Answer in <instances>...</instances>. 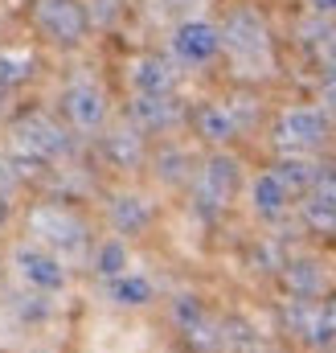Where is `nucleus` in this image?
I'll return each instance as SVG.
<instances>
[{"instance_id":"f257e3e1","label":"nucleus","mask_w":336,"mask_h":353,"mask_svg":"<svg viewBox=\"0 0 336 353\" xmlns=\"http://www.w3.org/2000/svg\"><path fill=\"white\" fill-rule=\"evenodd\" d=\"M12 152L25 157V161H33V165H50V161H58V157L70 152V136L50 115L33 111V115H21L12 123Z\"/></svg>"},{"instance_id":"f03ea898","label":"nucleus","mask_w":336,"mask_h":353,"mask_svg":"<svg viewBox=\"0 0 336 353\" xmlns=\"http://www.w3.org/2000/svg\"><path fill=\"white\" fill-rule=\"evenodd\" d=\"M218 33H222V46L238 58V62H262V66H271V33H266V21L254 12V8H234L230 17H226V25H218Z\"/></svg>"},{"instance_id":"7ed1b4c3","label":"nucleus","mask_w":336,"mask_h":353,"mask_svg":"<svg viewBox=\"0 0 336 353\" xmlns=\"http://www.w3.org/2000/svg\"><path fill=\"white\" fill-rule=\"evenodd\" d=\"M33 25L54 46H78L86 37V29H90V8L83 0H37L33 4Z\"/></svg>"},{"instance_id":"20e7f679","label":"nucleus","mask_w":336,"mask_h":353,"mask_svg":"<svg viewBox=\"0 0 336 353\" xmlns=\"http://www.w3.org/2000/svg\"><path fill=\"white\" fill-rule=\"evenodd\" d=\"M328 140V115L320 107H287L275 119V144L283 152H312Z\"/></svg>"},{"instance_id":"39448f33","label":"nucleus","mask_w":336,"mask_h":353,"mask_svg":"<svg viewBox=\"0 0 336 353\" xmlns=\"http://www.w3.org/2000/svg\"><path fill=\"white\" fill-rule=\"evenodd\" d=\"M29 230H33L45 247L66 251V255H78L86 247V226L70 214V210H62V205H37V210L29 214Z\"/></svg>"},{"instance_id":"423d86ee","label":"nucleus","mask_w":336,"mask_h":353,"mask_svg":"<svg viewBox=\"0 0 336 353\" xmlns=\"http://www.w3.org/2000/svg\"><path fill=\"white\" fill-rule=\"evenodd\" d=\"M238 185H242L238 161L226 157V152H218V157L205 161V169H201V176H197V205H201L205 214H218V210H226V205L234 201Z\"/></svg>"},{"instance_id":"0eeeda50","label":"nucleus","mask_w":336,"mask_h":353,"mask_svg":"<svg viewBox=\"0 0 336 353\" xmlns=\"http://www.w3.org/2000/svg\"><path fill=\"white\" fill-rule=\"evenodd\" d=\"M12 267H17V275L33 288V292H62L66 288V267L62 259L50 251V247H37V243H25V247H17L12 251Z\"/></svg>"},{"instance_id":"6e6552de","label":"nucleus","mask_w":336,"mask_h":353,"mask_svg":"<svg viewBox=\"0 0 336 353\" xmlns=\"http://www.w3.org/2000/svg\"><path fill=\"white\" fill-rule=\"evenodd\" d=\"M218 50H222V33H218V25H209V21H201V17L180 21V25L172 29V54H176V62H185V66H205V62L218 58Z\"/></svg>"},{"instance_id":"1a4fd4ad","label":"nucleus","mask_w":336,"mask_h":353,"mask_svg":"<svg viewBox=\"0 0 336 353\" xmlns=\"http://www.w3.org/2000/svg\"><path fill=\"white\" fill-rule=\"evenodd\" d=\"M62 111H66V119H70V128H78V132H98L103 128V119H107V94L98 83H70V87L62 90Z\"/></svg>"},{"instance_id":"9d476101","label":"nucleus","mask_w":336,"mask_h":353,"mask_svg":"<svg viewBox=\"0 0 336 353\" xmlns=\"http://www.w3.org/2000/svg\"><path fill=\"white\" fill-rule=\"evenodd\" d=\"M180 103L172 94H136L132 99V123L140 132H168L180 123Z\"/></svg>"},{"instance_id":"9b49d317","label":"nucleus","mask_w":336,"mask_h":353,"mask_svg":"<svg viewBox=\"0 0 336 353\" xmlns=\"http://www.w3.org/2000/svg\"><path fill=\"white\" fill-rule=\"evenodd\" d=\"M287 205H291V189L271 173V169L251 181V210L262 222H279V218L287 214Z\"/></svg>"},{"instance_id":"f8f14e48","label":"nucleus","mask_w":336,"mask_h":353,"mask_svg":"<svg viewBox=\"0 0 336 353\" xmlns=\"http://www.w3.org/2000/svg\"><path fill=\"white\" fill-rule=\"evenodd\" d=\"M107 214H111V226H115L119 239L144 234V230L152 226V205H148L140 193H115L111 205H107Z\"/></svg>"},{"instance_id":"ddd939ff","label":"nucleus","mask_w":336,"mask_h":353,"mask_svg":"<svg viewBox=\"0 0 336 353\" xmlns=\"http://www.w3.org/2000/svg\"><path fill=\"white\" fill-rule=\"evenodd\" d=\"M283 283L300 300H320L324 288H328V271L316 263V259H295V263L283 267Z\"/></svg>"},{"instance_id":"4468645a","label":"nucleus","mask_w":336,"mask_h":353,"mask_svg":"<svg viewBox=\"0 0 336 353\" xmlns=\"http://www.w3.org/2000/svg\"><path fill=\"white\" fill-rule=\"evenodd\" d=\"M172 83H176L172 62L156 58V54H148L132 66V90L136 94H172Z\"/></svg>"},{"instance_id":"2eb2a0df","label":"nucleus","mask_w":336,"mask_h":353,"mask_svg":"<svg viewBox=\"0 0 336 353\" xmlns=\"http://www.w3.org/2000/svg\"><path fill=\"white\" fill-rule=\"evenodd\" d=\"M197 136L209 144H230L238 136V115L230 103H205L197 111Z\"/></svg>"},{"instance_id":"dca6fc26","label":"nucleus","mask_w":336,"mask_h":353,"mask_svg":"<svg viewBox=\"0 0 336 353\" xmlns=\"http://www.w3.org/2000/svg\"><path fill=\"white\" fill-rule=\"evenodd\" d=\"M103 157L115 169H140L144 165V136H140V128H119V132L103 136Z\"/></svg>"},{"instance_id":"f3484780","label":"nucleus","mask_w":336,"mask_h":353,"mask_svg":"<svg viewBox=\"0 0 336 353\" xmlns=\"http://www.w3.org/2000/svg\"><path fill=\"white\" fill-rule=\"evenodd\" d=\"M107 296H111V304H119V308H144V304H152L156 288H152V279H148V275L123 271V275L107 279Z\"/></svg>"},{"instance_id":"a211bd4d","label":"nucleus","mask_w":336,"mask_h":353,"mask_svg":"<svg viewBox=\"0 0 336 353\" xmlns=\"http://www.w3.org/2000/svg\"><path fill=\"white\" fill-rule=\"evenodd\" d=\"M271 173L279 176V181H283V185L291 189V197H295V193H308V189L316 185L320 169H316L312 161H304L300 152H291V157H283V161H279V165H275Z\"/></svg>"},{"instance_id":"6ab92c4d","label":"nucleus","mask_w":336,"mask_h":353,"mask_svg":"<svg viewBox=\"0 0 336 353\" xmlns=\"http://www.w3.org/2000/svg\"><path fill=\"white\" fill-rule=\"evenodd\" d=\"M316 300H300V296H291L287 304H283V325L295 333V337H304V341H312V329H316Z\"/></svg>"},{"instance_id":"aec40b11","label":"nucleus","mask_w":336,"mask_h":353,"mask_svg":"<svg viewBox=\"0 0 336 353\" xmlns=\"http://www.w3.org/2000/svg\"><path fill=\"white\" fill-rule=\"evenodd\" d=\"M94 271H98L103 279H115V275L127 271V243H123L119 234H111L107 243H98V251H94Z\"/></svg>"},{"instance_id":"412c9836","label":"nucleus","mask_w":336,"mask_h":353,"mask_svg":"<svg viewBox=\"0 0 336 353\" xmlns=\"http://www.w3.org/2000/svg\"><path fill=\"white\" fill-rule=\"evenodd\" d=\"M33 74V58L17 50H0V87H17Z\"/></svg>"},{"instance_id":"4be33fe9","label":"nucleus","mask_w":336,"mask_h":353,"mask_svg":"<svg viewBox=\"0 0 336 353\" xmlns=\"http://www.w3.org/2000/svg\"><path fill=\"white\" fill-rule=\"evenodd\" d=\"M156 173H160V181H168V185H185L189 181V152H180V148H165L160 157H156Z\"/></svg>"},{"instance_id":"5701e85b","label":"nucleus","mask_w":336,"mask_h":353,"mask_svg":"<svg viewBox=\"0 0 336 353\" xmlns=\"http://www.w3.org/2000/svg\"><path fill=\"white\" fill-rule=\"evenodd\" d=\"M312 345H336V300H324V304L316 308Z\"/></svg>"},{"instance_id":"b1692460","label":"nucleus","mask_w":336,"mask_h":353,"mask_svg":"<svg viewBox=\"0 0 336 353\" xmlns=\"http://www.w3.org/2000/svg\"><path fill=\"white\" fill-rule=\"evenodd\" d=\"M320 103H328V107H336V62L320 74Z\"/></svg>"},{"instance_id":"393cba45","label":"nucleus","mask_w":336,"mask_h":353,"mask_svg":"<svg viewBox=\"0 0 336 353\" xmlns=\"http://www.w3.org/2000/svg\"><path fill=\"white\" fill-rule=\"evenodd\" d=\"M316 12H328V17H336V0H308Z\"/></svg>"},{"instance_id":"a878e982","label":"nucleus","mask_w":336,"mask_h":353,"mask_svg":"<svg viewBox=\"0 0 336 353\" xmlns=\"http://www.w3.org/2000/svg\"><path fill=\"white\" fill-rule=\"evenodd\" d=\"M4 222H8V201L0 197V230H4Z\"/></svg>"},{"instance_id":"bb28decb","label":"nucleus","mask_w":336,"mask_h":353,"mask_svg":"<svg viewBox=\"0 0 336 353\" xmlns=\"http://www.w3.org/2000/svg\"><path fill=\"white\" fill-rule=\"evenodd\" d=\"M328 54H333V62H336V33L328 37Z\"/></svg>"},{"instance_id":"cd10ccee","label":"nucleus","mask_w":336,"mask_h":353,"mask_svg":"<svg viewBox=\"0 0 336 353\" xmlns=\"http://www.w3.org/2000/svg\"><path fill=\"white\" fill-rule=\"evenodd\" d=\"M0 111H4V87H0Z\"/></svg>"},{"instance_id":"c85d7f7f","label":"nucleus","mask_w":336,"mask_h":353,"mask_svg":"<svg viewBox=\"0 0 336 353\" xmlns=\"http://www.w3.org/2000/svg\"><path fill=\"white\" fill-rule=\"evenodd\" d=\"M333 234H336V226H333Z\"/></svg>"}]
</instances>
